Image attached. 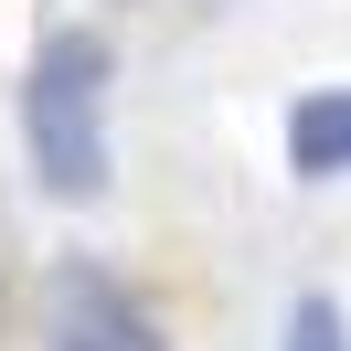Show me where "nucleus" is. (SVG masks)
Here are the masks:
<instances>
[{
	"label": "nucleus",
	"mask_w": 351,
	"mask_h": 351,
	"mask_svg": "<svg viewBox=\"0 0 351 351\" xmlns=\"http://www.w3.org/2000/svg\"><path fill=\"white\" fill-rule=\"evenodd\" d=\"M277 351H351V319H341V298H319V287H308L298 308H287V341Z\"/></svg>",
	"instance_id": "4"
},
{
	"label": "nucleus",
	"mask_w": 351,
	"mask_h": 351,
	"mask_svg": "<svg viewBox=\"0 0 351 351\" xmlns=\"http://www.w3.org/2000/svg\"><path fill=\"white\" fill-rule=\"evenodd\" d=\"M287 171L298 181H341L351 171V86H319L287 107Z\"/></svg>",
	"instance_id": "3"
},
{
	"label": "nucleus",
	"mask_w": 351,
	"mask_h": 351,
	"mask_svg": "<svg viewBox=\"0 0 351 351\" xmlns=\"http://www.w3.org/2000/svg\"><path fill=\"white\" fill-rule=\"evenodd\" d=\"M43 341L53 351H171L160 319L138 308V287L107 277V266H86V256H64L43 277Z\"/></svg>",
	"instance_id": "2"
},
{
	"label": "nucleus",
	"mask_w": 351,
	"mask_h": 351,
	"mask_svg": "<svg viewBox=\"0 0 351 351\" xmlns=\"http://www.w3.org/2000/svg\"><path fill=\"white\" fill-rule=\"evenodd\" d=\"M107 43L96 32H43L22 75V149H32V181L53 202H96L107 192Z\"/></svg>",
	"instance_id": "1"
}]
</instances>
